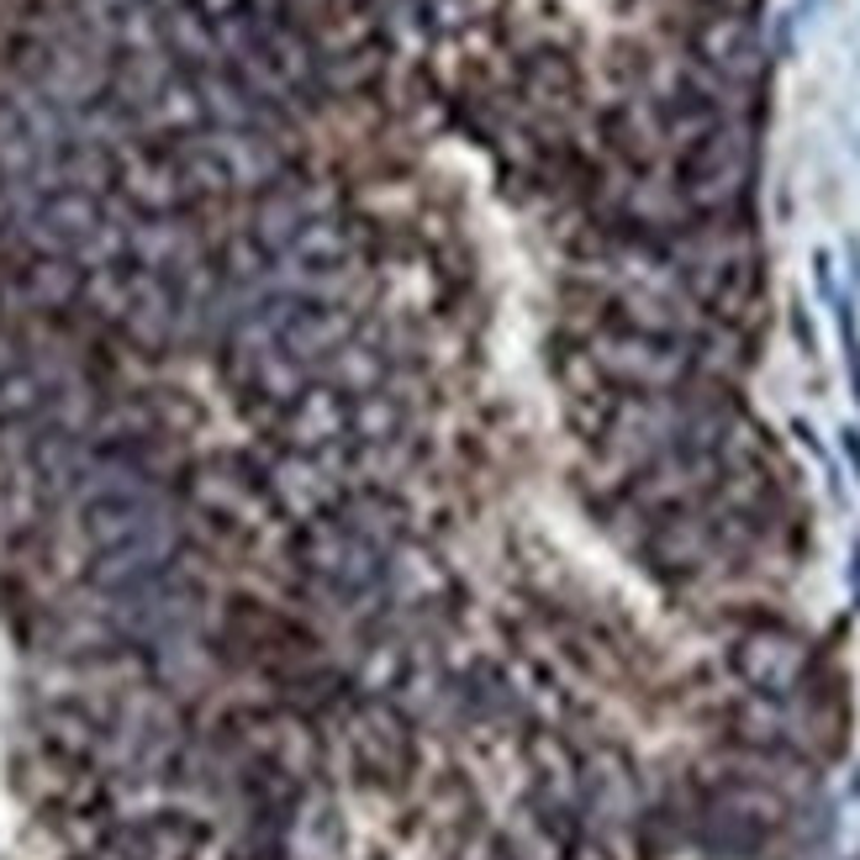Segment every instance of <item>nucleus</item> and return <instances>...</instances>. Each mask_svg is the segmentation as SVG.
I'll return each instance as SVG.
<instances>
[{
	"instance_id": "f257e3e1",
	"label": "nucleus",
	"mask_w": 860,
	"mask_h": 860,
	"mask_svg": "<svg viewBox=\"0 0 860 860\" xmlns=\"http://www.w3.org/2000/svg\"><path fill=\"white\" fill-rule=\"evenodd\" d=\"M839 338H845V359H850V375H856V396H860V327L850 301H839Z\"/></svg>"
}]
</instances>
